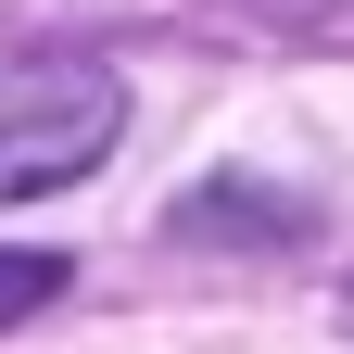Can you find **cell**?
Returning a JSON list of instances; mask_svg holds the SVG:
<instances>
[{"instance_id": "1", "label": "cell", "mask_w": 354, "mask_h": 354, "mask_svg": "<svg viewBox=\"0 0 354 354\" xmlns=\"http://www.w3.org/2000/svg\"><path fill=\"white\" fill-rule=\"evenodd\" d=\"M114 127H127L114 64H13L0 76V203L76 190V177L114 152Z\"/></svg>"}, {"instance_id": "3", "label": "cell", "mask_w": 354, "mask_h": 354, "mask_svg": "<svg viewBox=\"0 0 354 354\" xmlns=\"http://www.w3.org/2000/svg\"><path fill=\"white\" fill-rule=\"evenodd\" d=\"M51 291H64V253H0V329H13V317H38Z\"/></svg>"}, {"instance_id": "2", "label": "cell", "mask_w": 354, "mask_h": 354, "mask_svg": "<svg viewBox=\"0 0 354 354\" xmlns=\"http://www.w3.org/2000/svg\"><path fill=\"white\" fill-rule=\"evenodd\" d=\"M304 228H317V203L253 190V177H215V190H190V203H177V241H253V253H291Z\"/></svg>"}]
</instances>
